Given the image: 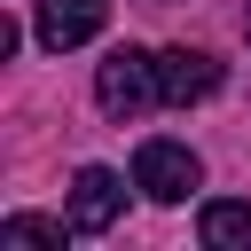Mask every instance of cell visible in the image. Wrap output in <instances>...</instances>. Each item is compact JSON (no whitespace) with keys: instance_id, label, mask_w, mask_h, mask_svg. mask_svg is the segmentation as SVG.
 Here are the masks:
<instances>
[{"instance_id":"obj_1","label":"cell","mask_w":251,"mask_h":251,"mask_svg":"<svg viewBox=\"0 0 251 251\" xmlns=\"http://www.w3.org/2000/svg\"><path fill=\"white\" fill-rule=\"evenodd\" d=\"M94 102H102L110 118H141L149 102H165V94H157V55H141V47H110L102 71H94Z\"/></svg>"},{"instance_id":"obj_2","label":"cell","mask_w":251,"mask_h":251,"mask_svg":"<svg viewBox=\"0 0 251 251\" xmlns=\"http://www.w3.org/2000/svg\"><path fill=\"white\" fill-rule=\"evenodd\" d=\"M196 180H204V165H196L180 141H141V157H133V188H141V196H157V204H180Z\"/></svg>"},{"instance_id":"obj_3","label":"cell","mask_w":251,"mask_h":251,"mask_svg":"<svg viewBox=\"0 0 251 251\" xmlns=\"http://www.w3.org/2000/svg\"><path fill=\"white\" fill-rule=\"evenodd\" d=\"M118 212H126V180L110 173V165H86L78 180H71V227L78 235H102V227H118Z\"/></svg>"},{"instance_id":"obj_4","label":"cell","mask_w":251,"mask_h":251,"mask_svg":"<svg viewBox=\"0 0 251 251\" xmlns=\"http://www.w3.org/2000/svg\"><path fill=\"white\" fill-rule=\"evenodd\" d=\"M212 86H220V63L204 47H165L157 55V94L165 102H204Z\"/></svg>"},{"instance_id":"obj_5","label":"cell","mask_w":251,"mask_h":251,"mask_svg":"<svg viewBox=\"0 0 251 251\" xmlns=\"http://www.w3.org/2000/svg\"><path fill=\"white\" fill-rule=\"evenodd\" d=\"M102 16H110V0H39V24H31V31H39V47H55V55H63V47L94 39V31H102Z\"/></svg>"},{"instance_id":"obj_6","label":"cell","mask_w":251,"mask_h":251,"mask_svg":"<svg viewBox=\"0 0 251 251\" xmlns=\"http://www.w3.org/2000/svg\"><path fill=\"white\" fill-rule=\"evenodd\" d=\"M196 235H204L212 251H251V204H235V196H212V204L196 212Z\"/></svg>"},{"instance_id":"obj_7","label":"cell","mask_w":251,"mask_h":251,"mask_svg":"<svg viewBox=\"0 0 251 251\" xmlns=\"http://www.w3.org/2000/svg\"><path fill=\"white\" fill-rule=\"evenodd\" d=\"M78 227L71 220H39V212H16V220H0V243L8 251H63Z\"/></svg>"},{"instance_id":"obj_8","label":"cell","mask_w":251,"mask_h":251,"mask_svg":"<svg viewBox=\"0 0 251 251\" xmlns=\"http://www.w3.org/2000/svg\"><path fill=\"white\" fill-rule=\"evenodd\" d=\"M243 31H251V8H243Z\"/></svg>"}]
</instances>
